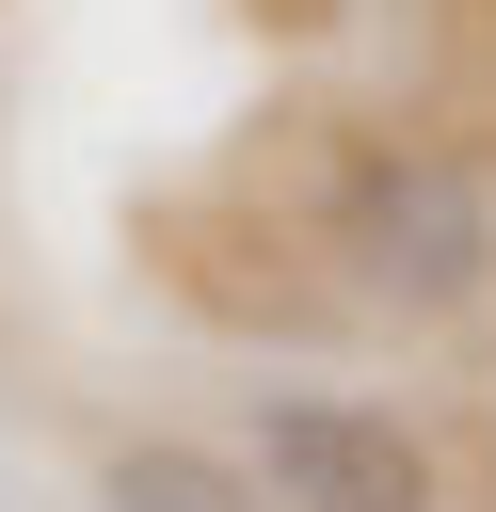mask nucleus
I'll use <instances>...</instances> for the list:
<instances>
[{
    "label": "nucleus",
    "mask_w": 496,
    "mask_h": 512,
    "mask_svg": "<svg viewBox=\"0 0 496 512\" xmlns=\"http://www.w3.org/2000/svg\"><path fill=\"white\" fill-rule=\"evenodd\" d=\"M304 240H320L336 304H368V320H464L496 288V176L448 128H384L368 112V128L320 144Z\"/></svg>",
    "instance_id": "f257e3e1"
},
{
    "label": "nucleus",
    "mask_w": 496,
    "mask_h": 512,
    "mask_svg": "<svg viewBox=\"0 0 496 512\" xmlns=\"http://www.w3.org/2000/svg\"><path fill=\"white\" fill-rule=\"evenodd\" d=\"M256 496L272 512H448V464L384 400H256Z\"/></svg>",
    "instance_id": "f03ea898"
},
{
    "label": "nucleus",
    "mask_w": 496,
    "mask_h": 512,
    "mask_svg": "<svg viewBox=\"0 0 496 512\" xmlns=\"http://www.w3.org/2000/svg\"><path fill=\"white\" fill-rule=\"evenodd\" d=\"M96 496H112V512H272L256 464H224V448H192V432H128V448L96 464Z\"/></svg>",
    "instance_id": "7ed1b4c3"
}]
</instances>
